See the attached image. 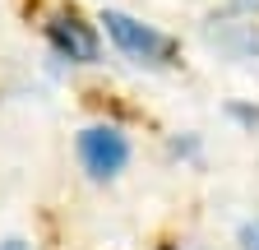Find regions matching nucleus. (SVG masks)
<instances>
[{
	"label": "nucleus",
	"mask_w": 259,
	"mask_h": 250,
	"mask_svg": "<svg viewBox=\"0 0 259 250\" xmlns=\"http://www.w3.org/2000/svg\"><path fill=\"white\" fill-rule=\"evenodd\" d=\"M102 23H107V37L116 42V51H125L130 60H144V65H167V60L176 56V42H171L167 33H157L153 23H139L135 14L107 10Z\"/></svg>",
	"instance_id": "nucleus-1"
},
{
	"label": "nucleus",
	"mask_w": 259,
	"mask_h": 250,
	"mask_svg": "<svg viewBox=\"0 0 259 250\" xmlns=\"http://www.w3.org/2000/svg\"><path fill=\"white\" fill-rule=\"evenodd\" d=\"M0 250H28V241H19V236H10V241H0Z\"/></svg>",
	"instance_id": "nucleus-5"
},
{
	"label": "nucleus",
	"mask_w": 259,
	"mask_h": 250,
	"mask_svg": "<svg viewBox=\"0 0 259 250\" xmlns=\"http://www.w3.org/2000/svg\"><path fill=\"white\" fill-rule=\"evenodd\" d=\"M47 37L51 47L65 56V60H79V65H88V60H97V33H93V23H83L79 14H56L47 23Z\"/></svg>",
	"instance_id": "nucleus-3"
},
{
	"label": "nucleus",
	"mask_w": 259,
	"mask_h": 250,
	"mask_svg": "<svg viewBox=\"0 0 259 250\" xmlns=\"http://www.w3.org/2000/svg\"><path fill=\"white\" fill-rule=\"evenodd\" d=\"M236 5H241V10H259V0H236Z\"/></svg>",
	"instance_id": "nucleus-6"
},
{
	"label": "nucleus",
	"mask_w": 259,
	"mask_h": 250,
	"mask_svg": "<svg viewBox=\"0 0 259 250\" xmlns=\"http://www.w3.org/2000/svg\"><path fill=\"white\" fill-rule=\"evenodd\" d=\"M241 250H259V218H250L241 227Z\"/></svg>",
	"instance_id": "nucleus-4"
},
{
	"label": "nucleus",
	"mask_w": 259,
	"mask_h": 250,
	"mask_svg": "<svg viewBox=\"0 0 259 250\" xmlns=\"http://www.w3.org/2000/svg\"><path fill=\"white\" fill-rule=\"evenodd\" d=\"M79 162L93 181H111L125 172L130 162V139L116 130V125H88V130H79Z\"/></svg>",
	"instance_id": "nucleus-2"
}]
</instances>
